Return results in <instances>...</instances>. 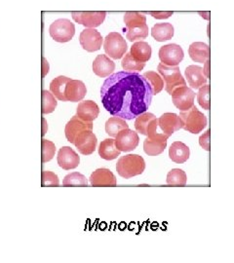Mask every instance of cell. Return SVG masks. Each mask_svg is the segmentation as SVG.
<instances>
[{"label": "cell", "instance_id": "obj_27", "mask_svg": "<svg viewBox=\"0 0 234 263\" xmlns=\"http://www.w3.org/2000/svg\"><path fill=\"white\" fill-rule=\"evenodd\" d=\"M70 80V78L66 76H58L55 79H53L50 83V91L51 93L56 97L59 101L66 102L65 90L67 82Z\"/></svg>", "mask_w": 234, "mask_h": 263}, {"label": "cell", "instance_id": "obj_34", "mask_svg": "<svg viewBox=\"0 0 234 263\" xmlns=\"http://www.w3.org/2000/svg\"><path fill=\"white\" fill-rule=\"evenodd\" d=\"M57 105H58V102L54 95L47 90H43L42 91V113L49 114L53 112L56 109Z\"/></svg>", "mask_w": 234, "mask_h": 263}, {"label": "cell", "instance_id": "obj_35", "mask_svg": "<svg viewBox=\"0 0 234 263\" xmlns=\"http://www.w3.org/2000/svg\"><path fill=\"white\" fill-rule=\"evenodd\" d=\"M87 184L88 179L82 174H79L77 172L68 174L63 180V185L65 186H87Z\"/></svg>", "mask_w": 234, "mask_h": 263}, {"label": "cell", "instance_id": "obj_17", "mask_svg": "<svg viewBox=\"0 0 234 263\" xmlns=\"http://www.w3.org/2000/svg\"><path fill=\"white\" fill-rule=\"evenodd\" d=\"M87 94V89L84 83L80 80H73L70 79L66 86L65 96L66 102L78 103L84 99Z\"/></svg>", "mask_w": 234, "mask_h": 263}, {"label": "cell", "instance_id": "obj_14", "mask_svg": "<svg viewBox=\"0 0 234 263\" xmlns=\"http://www.w3.org/2000/svg\"><path fill=\"white\" fill-rule=\"evenodd\" d=\"M98 140L92 131H84L75 138L74 144L83 155H91L97 148Z\"/></svg>", "mask_w": 234, "mask_h": 263}, {"label": "cell", "instance_id": "obj_1", "mask_svg": "<svg viewBox=\"0 0 234 263\" xmlns=\"http://www.w3.org/2000/svg\"><path fill=\"white\" fill-rule=\"evenodd\" d=\"M152 96L147 79L133 71L111 74L101 88V100L106 111L124 120H133L148 111Z\"/></svg>", "mask_w": 234, "mask_h": 263}, {"label": "cell", "instance_id": "obj_19", "mask_svg": "<svg viewBox=\"0 0 234 263\" xmlns=\"http://www.w3.org/2000/svg\"><path fill=\"white\" fill-rule=\"evenodd\" d=\"M100 114L98 104L93 101L80 102L76 107V116L86 122H93Z\"/></svg>", "mask_w": 234, "mask_h": 263}, {"label": "cell", "instance_id": "obj_4", "mask_svg": "<svg viewBox=\"0 0 234 263\" xmlns=\"http://www.w3.org/2000/svg\"><path fill=\"white\" fill-rule=\"evenodd\" d=\"M178 116L183 121V129L188 133L196 135L206 128V116L200 112L195 105L191 106L187 111H182Z\"/></svg>", "mask_w": 234, "mask_h": 263}, {"label": "cell", "instance_id": "obj_32", "mask_svg": "<svg viewBox=\"0 0 234 263\" xmlns=\"http://www.w3.org/2000/svg\"><path fill=\"white\" fill-rule=\"evenodd\" d=\"M154 118H156V116L154 114L147 112V111L137 116L136 120H135V129L137 133H140L143 136H147L148 127L150 125V121L153 120Z\"/></svg>", "mask_w": 234, "mask_h": 263}, {"label": "cell", "instance_id": "obj_29", "mask_svg": "<svg viewBox=\"0 0 234 263\" xmlns=\"http://www.w3.org/2000/svg\"><path fill=\"white\" fill-rule=\"evenodd\" d=\"M166 147H167V141L160 142V141L150 140L149 138H147L143 141V151L149 156H157L162 152H164Z\"/></svg>", "mask_w": 234, "mask_h": 263}, {"label": "cell", "instance_id": "obj_21", "mask_svg": "<svg viewBox=\"0 0 234 263\" xmlns=\"http://www.w3.org/2000/svg\"><path fill=\"white\" fill-rule=\"evenodd\" d=\"M185 74L187 79V83L195 90L206 84L208 80L203 73V68L198 66H187Z\"/></svg>", "mask_w": 234, "mask_h": 263}, {"label": "cell", "instance_id": "obj_18", "mask_svg": "<svg viewBox=\"0 0 234 263\" xmlns=\"http://www.w3.org/2000/svg\"><path fill=\"white\" fill-rule=\"evenodd\" d=\"M90 183L93 186H115L117 180L111 170L97 169L90 176Z\"/></svg>", "mask_w": 234, "mask_h": 263}, {"label": "cell", "instance_id": "obj_15", "mask_svg": "<svg viewBox=\"0 0 234 263\" xmlns=\"http://www.w3.org/2000/svg\"><path fill=\"white\" fill-rule=\"evenodd\" d=\"M157 119L160 131L169 138L175 132L183 129V121L176 113H164Z\"/></svg>", "mask_w": 234, "mask_h": 263}, {"label": "cell", "instance_id": "obj_8", "mask_svg": "<svg viewBox=\"0 0 234 263\" xmlns=\"http://www.w3.org/2000/svg\"><path fill=\"white\" fill-rule=\"evenodd\" d=\"M172 100L174 105L181 111H187L194 105L195 93L187 86H182L176 88L172 93Z\"/></svg>", "mask_w": 234, "mask_h": 263}, {"label": "cell", "instance_id": "obj_12", "mask_svg": "<svg viewBox=\"0 0 234 263\" xmlns=\"http://www.w3.org/2000/svg\"><path fill=\"white\" fill-rule=\"evenodd\" d=\"M139 141L140 139L138 134L127 128L117 134L114 143L118 151L121 152H130L137 148V146L139 145Z\"/></svg>", "mask_w": 234, "mask_h": 263}, {"label": "cell", "instance_id": "obj_22", "mask_svg": "<svg viewBox=\"0 0 234 263\" xmlns=\"http://www.w3.org/2000/svg\"><path fill=\"white\" fill-rule=\"evenodd\" d=\"M190 151L187 144L182 141H175L169 149V157L177 164H183L189 159Z\"/></svg>", "mask_w": 234, "mask_h": 263}, {"label": "cell", "instance_id": "obj_28", "mask_svg": "<svg viewBox=\"0 0 234 263\" xmlns=\"http://www.w3.org/2000/svg\"><path fill=\"white\" fill-rule=\"evenodd\" d=\"M127 128H129V125L120 117L113 116L105 123V133L112 138H115L119 132Z\"/></svg>", "mask_w": 234, "mask_h": 263}, {"label": "cell", "instance_id": "obj_38", "mask_svg": "<svg viewBox=\"0 0 234 263\" xmlns=\"http://www.w3.org/2000/svg\"><path fill=\"white\" fill-rule=\"evenodd\" d=\"M42 186H59L60 180L56 174L50 171H43L41 175Z\"/></svg>", "mask_w": 234, "mask_h": 263}, {"label": "cell", "instance_id": "obj_42", "mask_svg": "<svg viewBox=\"0 0 234 263\" xmlns=\"http://www.w3.org/2000/svg\"><path fill=\"white\" fill-rule=\"evenodd\" d=\"M42 61H43V65H42V70H43V72H42V76L44 77V76H46L47 73L49 72V64H48V62L46 61V59H42Z\"/></svg>", "mask_w": 234, "mask_h": 263}, {"label": "cell", "instance_id": "obj_11", "mask_svg": "<svg viewBox=\"0 0 234 263\" xmlns=\"http://www.w3.org/2000/svg\"><path fill=\"white\" fill-rule=\"evenodd\" d=\"M103 41L102 34L95 28H85L79 36L80 45L89 53L99 51L102 48Z\"/></svg>", "mask_w": 234, "mask_h": 263}, {"label": "cell", "instance_id": "obj_36", "mask_svg": "<svg viewBox=\"0 0 234 263\" xmlns=\"http://www.w3.org/2000/svg\"><path fill=\"white\" fill-rule=\"evenodd\" d=\"M41 147H42V162L46 163L53 159L56 153L55 143L43 139L41 141Z\"/></svg>", "mask_w": 234, "mask_h": 263}, {"label": "cell", "instance_id": "obj_37", "mask_svg": "<svg viewBox=\"0 0 234 263\" xmlns=\"http://www.w3.org/2000/svg\"><path fill=\"white\" fill-rule=\"evenodd\" d=\"M209 98H210V85H203L202 87L199 88V92L197 94V101H198V104H200V106L205 110L210 109Z\"/></svg>", "mask_w": 234, "mask_h": 263}, {"label": "cell", "instance_id": "obj_39", "mask_svg": "<svg viewBox=\"0 0 234 263\" xmlns=\"http://www.w3.org/2000/svg\"><path fill=\"white\" fill-rule=\"evenodd\" d=\"M199 144L201 147L206 151H210V130L205 132L200 138H199Z\"/></svg>", "mask_w": 234, "mask_h": 263}, {"label": "cell", "instance_id": "obj_6", "mask_svg": "<svg viewBox=\"0 0 234 263\" xmlns=\"http://www.w3.org/2000/svg\"><path fill=\"white\" fill-rule=\"evenodd\" d=\"M50 36L57 42L66 43L70 41L75 34V26L68 19H58L49 28Z\"/></svg>", "mask_w": 234, "mask_h": 263}, {"label": "cell", "instance_id": "obj_3", "mask_svg": "<svg viewBox=\"0 0 234 263\" xmlns=\"http://www.w3.org/2000/svg\"><path fill=\"white\" fill-rule=\"evenodd\" d=\"M146 169V162L143 158L138 154H127L120 157L116 164V171L118 175L129 179L141 175Z\"/></svg>", "mask_w": 234, "mask_h": 263}, {"label": "cell", "instance_id": "obj_13", "mask_svg": "<svg viewBox=\"0 0 234 263\" xmlns=\"http://www.w3.org/2000/svg\"><path fill=\"white\" fill-rule=\"evenodd\" d=\"M84 131H93V122H86L75 115L66 123L65 128L66 140L74 143L75 138Z\"/></svg>", "mask_w": 234, "mask_h": 263}, {"label": "cell", "instance_id": "obj_40", "mask_svg": "<svg viewBox=\"0 0 234 263\" xmlns=\"http://www.w3.org/2000/svg\"><path fill=\"white\" fill-rule=\"evenodd\" d=\"M150 15H151L153 18L157 20H164L168 19L172 15H173V12L168 11V12H150Z\"/></svg>", "mask_w": 234, "mask_h": 263}, {"label": "cell", "instance_id": "obj_41", "mask_svg": "<svg viewBox=\"0 0 234 263\" xmlns=\"http://www.w3.org/2000/svg\"><path fill=\"white\" fill-rule=\"evenodd\" d=\"M209 66H210V59H208L206 62H205V65H204V67H203V73H204V76H206L207 79L208 78H210V73H209Z\"/></svg>", "mask_w": 234, "mask_h": 263}, {"label": "cell", "instance_id": "obj_10", "mask_svg": "<svg viewBox=\"0 0 234 263\" xmlns=\"http://www.w3.org/2000/svg\"><path fill=\"white\" fill-rule=\"evenodd\" d=\"M158 55L162 64L169 66H177L184 60L185 53L183 48L178 44H167L160 48Z\"/></svg>", "mask_w": 234, "mask_h": 263}, {"label": "cell", "instance_id": "obj_5", "mask_svg": "<svg viewBox=\"0 0 234 263\" xmlns=\"http://www.w3.org/2000/svg\"><path fill=\"white\" fill-rule=\"evenodd\" d=\"M157 70L165 83L164 87L169 95H172L173 91L178 87L187 86V82L182 76L178 66H169L161 63L157 66Z\"/></svg>", "mask_w": 234, "mask_h": 263}, {"label": "cell", "instance_id": "obj_7", "mask_svg": "<svg viewBox=\"0 0 234 263\" xmlns=\"http://www.w3.org/2000/svg\"><path fill=\"white\" fill-rule=\"evenodd\" d=\"M103 49L106 55L113 60H119L127 52V43L120 33L118 32H111L104 38Z\"/></svg>", "mask_w": 234, "mask_h": 263}, {"label": "cell", "instance_id": "obj_25", "mask_svg": "<svg viewBox=\"0 0 234 263\" xmlns=\"http://www.w3.org/2000/svg\"><path fill=\"white\" fill-rule=\"evenodd\" d=\"M151 53H152V50H151L150 44L145 41H141V40L134 43L131 47V51H130L131 56L135 60H137L139 62H143V63H147L148 61H150V58H151Z\"/></svg>", "mask_w": 234, "mask_h": 263}, {"label": "cell", "instance_id": "obj_24", "mask_svg": "<svg viewBox=\"0 0 234 263\" xmlns=\"http://www.w3.org/2000/svg\"><path fill=\"white\" fill-rule=\"evenodd\" d=\"M175 33V29L170 23H160L154 25L151 28V35L156 41L164 42L172 39Z\"/></svg>", "mask_w": 234, "mask_h": 263}, {"label": "cell", "instance_id": "obj_2", "mask_svg": "<svg viewBox=\"0 0 234 263\" xmlns=\"http://www.w3.org/2000/svg\"><path fill=\"white\" fill-rule=\"evenodd\" d=\"M124 23L127 28L126 38L130 42L140 41L149 35V26L147 17L138 12H126L124 15Z\"/></svg>", "mask_w": 234, "mask_h": 263}, {"label": "cell", "instance_id": "obj_43", "mask_svg": "<svg viewBox=\"0 0 234 263\" xmlns=\"http://www.w3.org/2000/svg\"><path fill=\"white\" fill-rule=\"evenodd\" d=\"M42 123H43V130H42V136H44L46 134L47 129H48V126H47L46 121L45 119H42Z\"/></svg>", "mask_w": 234, "mask_h": 263}, {"label": "cell", "instance_id": "obj_9", "mask_svg": "<svg viewBox=\"0 0 234 263\" xmlns=\"http://www.w3.org/2000/svg\"><path fill=\"white\" fill-rule=\"evenodd\" d=\"M71 17L75 23L84 26L86 28H95L103 24L106 17V13L103 11L73 12Z\"/></svg>", "mask_w": 234, "mask_h": 263}, {"label": "cell", "instance_id": "obj_30", "mask_svg": "<svg viewBox=\"0 0 234 263\" xmlns=\"http://www.w3.org/2000/svg\"><path fill=\"white\" fill-rule=\"evenodd\" d=\"M142 76L150 83L153 96L159 94L160 92L164 89V81L159 73H157L155 71H147L146 73L142 74Z\"/></svg>", "mask_w": 234, "mask_h": 263}, {"label": "cell", "instance_id": "obj_31", "mask_svg": "<svg viewBox=\"0 0 234 263\" xmlns=\"http://www.w3.org/2000/svg\"><path fill=\"white\" fill-rule=\"evenodd\" d=\"M122 68L125 71H133V72H139L140 70L143 69V67L146 66V63L143 62H139L137 60H135L131 56L130 53H126L121 62Z\"/></svg>", "mask_w": 234, "mask_h": 263}, {"label": "cell", "instance_id": "obj_26", "mask_svg": "<svg viewBox=\"0 0 234 263\" xmlns=\"http://www.w3.org/2000/svg\"><path fill=\"white\" fill-rule=\"evenodd\" d=\"M120 152L121 151L116 148L113 139H105L100 143L99 155L103 159L107 160V161L115 159L120 155Z\"/></svg>", "mask_w": 234, "mask_h": 263}, {"label": "cell", "instance_id": "obj_23", "mask_svg": "<svg viewBox=\"0 0 234 263\" xmlns=\"http://www.w3.org/2000/svg\"><path fill=\"white\" fill-rule=\"evenodd\" d=\"M188 54L195 63L204 64L210 59V47L203 42H194L188 48Z\"/></svg>", "mask_w": 234, "mask_h": 263}, {"label": "cell", "instance_id": "obj_33", "mask_svg": "<svg viewBox=\"0 0 234 263\" xmlns=\"http://www.w3.org/2000/svg\"><path fill=\"white\" fill-rule=\"evenodd\" d=\"M187 174L183 170H171L167 175V183L169 185L185 186L187 184Z\"/></svg>", "mask_w": 234, "mask_h": 263}, {"label": "cell", "instance_id": "obj_20", "mask_svg": "<svg viewBox=\"0 0 234 263\" xmlns=\"http://www.w3.org/2000/svg\"><path fill=\"white\" fill-rule=\"evenodd\" d=\"M115 69V64L106 55H98L94 60L93 71L99 77H109L113 74Z\"/></svg>", "mask_w": 234, "mask_h": 263}, {"label": "cell", "instance_id": "obj_16", "mask_svg": "<svg viewBox=\"0 0 234 263\" xmlns=\"http://www.w3.org/2000/svg\"><path fill=\"white\" fill-rule=\"evenodd\" d=\"M58 164L62 169L69 171L78 167L80 158L78 154L69 146H63L58 152Z\"/></svg>", "mask_w": 234, "mask_h": 263}]
</instances>
